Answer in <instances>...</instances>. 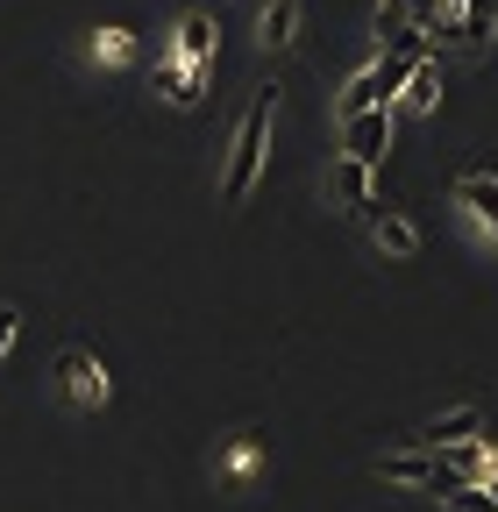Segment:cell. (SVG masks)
Instances as JSON below:
<instances>
[{
	"label": "cell",
	"mask_w": 498,
	"mask_h": 512,
	"mask_svg": "<svg viewBox=\"0 0 498 512\" xmlns=\"http://www.w3.org/2000/svg\"><path fill=\"white\" fill-rule=\"evenodd\" d=\"M370 178H378V171H370V164H356V157H342V164L328 171V185H335V200H342V207H356V214H363L370 200H378V192H370Z\"/></svg>",
	"instance_id": "obj_9"
},
{
	"label": "cell",
	"mask_w": 498,
	"mask_h": 512,
	"mask_svg": "<svg viewBox=\"0 0 498 512\" xmlns=\"http://www.w3.org/2000/svg\"><path fill=\"white\" fill-rule=\"evenodd\" d=\"M484 491H491V505H498V477H484Z\"/></svg>",
	"instance_id": "obj_17"
},
{
	"label": "cell",
	"mask_w": 498,
	"mask_h": 512,
	"mask_svg": "<svg viewBox=\"0 0 498 512\" xmlns=\"http://www.w3.org/2000/svg\"><path fill=\"white\" fill-rule=\"evenodd\" d=\"M449 463L463 484H484V477H498V448H491V434H470V441H449Z\"/></svg>",
	"instance_id": "obj_8"
},
{
	"label": "cell",
	"mask_w": 498,
	"mask_h": 512,
	"mask_svg": "<svg viewBox=\"0 0 498 512\" xmlns=\"http://www.w3.org/2000/svg\"><path fill=\"white\" fill-rule=\"evenodd\" d=\"M57 377H65V392H72V406H107V392H114V384H107V370H100V356L93 349H65V356H57Z\"/></svg>",
	"instance_id": "obj_4"
},
{
	"label": "cell",
	"mask_w": 498,
	"mask_h": 512,
	"mask_svg": "<svg viewBox=\"0 0 498 512\" xmlns=\"http://www.w3.org/2000/svg\"><path fill=\"white\" fill-rule=\"evenodd\" d=\"M363 107H385L378 86H370V72H356V79L342 86V107H335V114H363Z\"/></svg>",
	"instance_id": "obj_13"
},
{
	"label": "cell",
	"mask_w": 498,
	"mask_h": 512,
	"mask_svg": "<svg viewBox=\"0 0 498 512\" xmlns=\"http://www.w3.org/2000/svg\"><path fill=\"white\" fill-rule=\"evenodd\" d=\"M442 505H449V512H498V505H491V491H484V484H456V491H449V498H442Z\"/></svg>",
	"instance_id": "obj_14"
},
{
	"label": "cell",
	"mask_w": 498,
	"mask_h": 512,
	"mask_svg": "<svg viewBox=\"0 0 498 512\" xmlns=\"http://www.w3.org/2000/svg\"><path fill=\"white\" fill-rule=\"evenodd\" d=\"M434 100H442V72H434V57H420V64H413V79H406V93H399L392 107H406V114H434Z\"/></svg>",
	"instance_id": "obj_10"
},
{
	"label": "cell",
	"mask_w": 498,
	"mask_h": 512,
	"mask_svg": "<svg viewBox=\"0 0 498 512\" xmlns=\"http://www.w3.org/2000/svg\"><path fill=\"white\" fill-rule=\"evenodd\" d=\"M363 221H370V235H378V249H385V256H413V249H420V228H413L406 214H392L385 200H370V207H363Z\"/></svg>",
	"instance_id": "obj_7"
},
{
	"label": "cell",
	"mask_w": 498,
	"mask_h": 512,
	"mask_svg": "<svg viewBox=\"0 0 498 512\" xmlns=\"http://www.w3.org/2000/svg\"><path fill=\"white\" fill-rule=\"evenodd\" d=\"M342 150L370 171H385V150H392V107H363V114H342Z\"/></svg>",
	"instance_id": "obj_3"
},
{
	"label": "cell",
	"mask_w": 498,
	"mask_h": 512,
	"mask_svg": "<svg viewBox=\"0 0 498 512\" xmlns=\"http://www.w3.org/2000/svg\"><path fill=\"white\" fill-rule=\"evenodd\" d=\"M470 434H484V413H477V406H449V413L420 420V427L406 434V448H449V441H470Z\"/></svg>",
	"instance_id": "obj_5"
},
{
	"label": "cell",
	"mask_w": 498,
	"mask_h": 512,
	"mask_svg": "<svg viewBox=\"0 0 498 512\" xmlns=\"http://www.w3.org/2000/svg\"><path fill=\"white\" fill-rule=\"evenodd\" d=\"M264 50H285L292 36H299V0H264Z\"/></svg>",
	"instance_id": "obj_11"
},
{
	"label": "cell",
	"mask_w": 498,
	"mask_h": 512,
	"mask_svg": "<svg viewBox=\"0 0 498 512\" xmlns=\"http://www.w3.org/2000/svg\"><path fill=\"white\" fill-rule=\"evenodd\" d=\"M214 36H221V29H214L207 15H185L178 36H171V50H178V57H214Z\"/></svg>",
	"instance_id": "obj_12"
},
{
	"label": "cell",
	"mask_w": 498,
	"mask_h": 512,
	"mask_svg": "<svg viewBox=\"0 0 498 512\" xmlns=\"http://www.w3.org/2000/svg\"><path fill=\"white\" fill-rule=\"evenodd\" d=\"M129 50H136V43H129V29H100V36H93V57H100V64H121Z\"/></svg>",
	"instance_id": "obj_15"
},
{
	"label": "cell",
	"mask_w": 498,
	"mask_h": 512,
	"mask_svg": "<svg viewBox=\"0 0 498 512\" xmlns=\"http://www.w3.org/2000/svg\"><path fill=\"white\" fill-rule=\"evenodd\" d=\"M15 328H22V313H15V306H0V356L15 349Z\"/></svg>",
	"instance_id": "obj_16"
},
{
	"label": "cell",
	"mask_w": 498,
	"mask_h": 512,
	"mask_svg": "<svg viewBox=\"0 0 498 512\" xmlns=\"http://www.w3.org/2000/svg\"><path fill=\"white\" fill-rule=\"evenodd\" d=\"M378 477L385 484H420V491H434V498H449L463 477H456V463H449V448H399V456H378Z\"/></svg>",
	"instance_id": "obj_2"
},
{
	"label": "cell",
	"mask_w": 498,
	"mask_h": 512,
	"mask_svg": "<svg viewBox=\"0 0 498 512\" xmlns=\"http://www.w3.org/2000/svg\"><path fill=\"white\" fill-rule=\"evenodd\" d=\"M456 207L498 242V171H463V178H456Z\"/></svg>",
	"instance_id": "obj_6"
},
{
	"label": "cell",
	"mask_w": 498,
	"mask_h": 512,
	"mask_svg": "<svg viewBox=\"0 0 498 512\" xmlns=\"http://www.w3.org/2000/svg\"><path fill=\"white\" fill-rule=\"evenodd\" d=\"M271 114H278V86H257V100H249L242 128H235V150H228V171H221V200L242 207L249 192H257L264 178V136H271Z\"/></svg>",
	"instance_id": "obj_1"
}]
</instances>
